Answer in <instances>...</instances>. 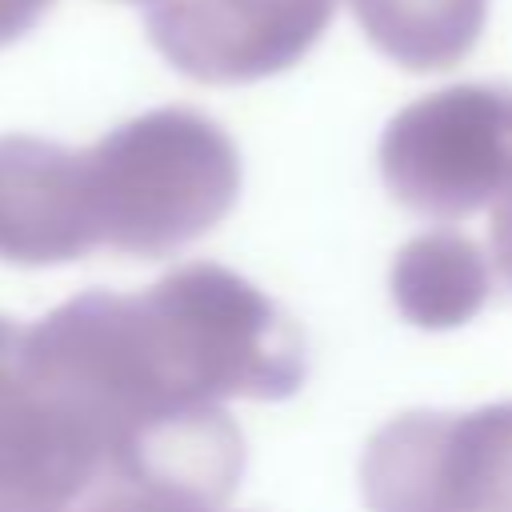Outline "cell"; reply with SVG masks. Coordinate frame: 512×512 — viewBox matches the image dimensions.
<instances>
[{
	"mask_svg": "<svg viewBox=\"0 0 512 512\" xmlns=\"http://www.w3.org/2000/svg\"><path fill=\"white\" fill-rule=\"evenodd\" d=\"M56 0H0V44L24 36Z\"/></svg>",
	"mask_w": 512,
	"mask_h": 512,
	"instance_id": "1",
	"label": "cell"
}]
</instances>
